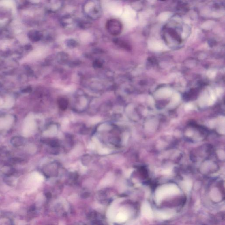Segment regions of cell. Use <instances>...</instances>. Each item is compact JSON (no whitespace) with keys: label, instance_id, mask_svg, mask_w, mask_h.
Returning <instances> with one entry per match:
<instances>
[{"label":"cell","instance_id":"obj_6","mask_svg":"<svg viewBox=\"0 0 225 225\" xmlns=\"http://www.w3.org/2000/svg\"><path fill=\"white\" fill-rule=\"evenodd\" d=\"M127 218H128V215L127 213L124 211H121L119 212L116 215L115 220L117 222L122 223L126 221L127 220Z\"/></svg>","mask_w":225,"mask_h":225},{"label":"cell","instance_id":"obj_3","mask_svg":"<svg viewBox=\"0 0 225 225\" xmlns=\"http://www.w3.org/2000/svg\"><path fill=\"white\" fill-rule=\"evenodd\" d=\"M106 28L110 34L113 36H117L121 32L122 26L118 20L111 19L106 22Z\"/></svg>","mask_w":225,"mask_h":225},{"label":"cell","instance_id":"obj_7","mask_svg":"<svg viewBox=\"0 0 225 225\" xmlns=\"http://www.w3.org/2000/svg\"><path fill=\"white\" fill-rule=\"evenodd\" d=\"M59 107L62 110H65L68 105V101L65 98H59L58 101Z\"/></svg>","mask_w":225,"mask_h":225},{"label":"cell","instance_id":"obj_8","mask_svg":"<svg viewBox=\"0 0 225 225\" xmlns=\"http://www.w3.org/2000/svg\"><path fill=\"white\" fill-rule=\"evenodd\" d=\"M14 104V100L13 98L11 97H8L6 99L5 101L3 104V108H11Z\"/></svg>","mask_w":225,"mask_h":225},{"label":"cell","instance_id":"obj_2","mask_svg":"<svg viewBox=\"0 0 225 225\" xmlns=\"http://www.w3.org/2000/svg\"><path fill=\"white\" fill-rule=\"evenodd\" d=\"M35 122L34 117L31 114H29L25 118L24 121L22 134L25 137L30 136L34 132L35 128Z\"/></svg>","mask_w":225,"mask_h":225},{"label":"cell","instance_id":"obj_11","mask_svg":"<svg viewBox=\"0 0 225 225\" xmlns=\"http://www.w3.org/2000/svg\"><path fill=\"white\" fill-rule=\"evenodd\" d=\"M3 104H4V101L1 98H0V108L3 107Z\"/></svg>","mask_w":225,"mask_h":225},{"label":"cell","instance_id":"obj_10","mask_svg":"<svg viewBox=\"0 0 225 225\" xmlns=\"http://www.w3.org/2000/svg\"><path fill=\"white\" fill-rule=\"evenodd\" d=\"M0 5L7 7H10L13 6V3L12 1H0Z\"/></svg>","mask_w":225,"mask_h":225},{"label":"cell","instance_id":"obj_9","mask_svg":"<svg viewBox=\"0 0 225 225\" xmlns=\"http://www.w3.org/2000/svg\"><path fill=\"white\" fill-rule=\"evenodd\" d=\"M157 215L159 218L163 219H168V218L172 217V212H169V211H160V212H158Z\"/></svg>","mask_w":225,"mask_h":225},{"label":"cell","instance_id":"obj_1","mask_svg":"<svg viewBox=\"0 0 225 225\" xmlns=\"http://www.w3.org/2000/svg\"><path fill=\"white\" fill-rule=\"evenodd\" d=\"M178 192V189L175 186L169 185L162 187L157 191L156 194V199L159 202L166 197L177 194Z\"/></svg>","mask_w":225,"mask_h":225},{"label":"cell","instance_id":"obj_4","mask_svg":"<svg viewBox=\"0 0 225 225\" xmlns=\"http://www.w3.org/2000/svg\"><path fill=\"white\" fill-rule=\"evenodd\" d=\"M14 121V118L11 115H8L0 119V129H6L10 127Z\"/></svg>","mask_w":225,"mask_h":225},{"label":"cell","instance_id":"obj_5","mask_svg":"<svg viewBox=\"0 0 225 225\" xmlns=\"http://www.w3.org/2000/svg\"><path fill=\"white\" fill-rule=\"evenodd\" d=\"M142 213L144 217L151 219L153 216V212L151 206L148 203H144L142 208Z\"/></svg>","mask_w":225,"mask_h":225}]
</instances>
